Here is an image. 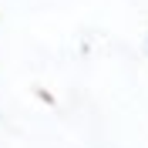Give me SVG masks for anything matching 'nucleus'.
<instances>
[{
    "mask_svg": "<svg viewBox=\"0 0 148 148\" xmlns=\"http://www.w3.org/2000/svg\"><path fill=\"white\" fill-rule=\"evenodd\" d=\"M145 47H148V37H145Z\"/></svg>",
    "mask_w": 148,
    "mask_h": 148,
    "instance_id": "f257e3e1",
    "label": "nucleus"
}]
</instances>
